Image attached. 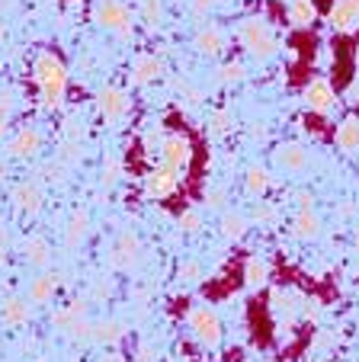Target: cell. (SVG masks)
Segmentation results:
<instances>
[{"instance_id": "24", "label": "cell", "mask_w": 359, "mask_h": 362, "mask_svg": "<svg viewBox=\"0 0 359 362\" xmlns=\"http://www.w3.org/2000/svg\"><path fill=\"white\" fill-rule=\"evenodd\" d=\"M289 16H292V23H295V26H308V23L314 20V7H312V0H292Z\"/></svg>"}, {"instance_id": "13", "label": "cell", "mask_w": 359, "mask_h": 362, "mask_svg": "<svg viewBox=\"0 0 359 362\" xmlns=\"http://www.w3.org/2000/svg\"><path fill=\"white\" fill-rule=\"evenodd\" d=\"M305 100H308V106H312L314 112H327L334 103H337V96H334V87L327 81H314V83H308Z\"/></svg>"}, {"instance_id": "18", "label": "cell", "mask_w": 359, "mask_h": 362, "mask_svg": "<svg viewBox=\"0 0 359 362\" xmlns=\"http://www.w3.org/2000/svg\"><path fill=\"white\" fill-rule=\"evenodd\" d=\"M81 317H87V301H71V305L55 308V311H52V324L58 330H68L71 324L81 321Z\"/></svg>"}, {"instance_id": "17", "label": "cell", "mask_w": 359, "mask_h": 362, "mask_svg": "<svg viewBox=\"0 0 359 362\" xmlns=\"http://www.w3.org/2000/svg\"><path fill=\"white\" fill-rule=\"evenodd\" d=\"M331 23L337 29H353L359 23V0H337L331 10Z\"/></svg>"}, {"instance_id": "11", "label": "cell", "mask_w": 359, "mask_h": 362, "mask_svg": "<svg viewBox=\"0 0 359 362\" xmlns=\"http://www.w3.org/2000/svg\"><path fill=\"white\" fill-rule=\"evenodd\" d=\"M125 110H129V100H125L122 90H103L100 93V112L103 119H109V122H115V119H122Z\"/></svg>"}, {"instance_id": "5", "label": "cell", "mask_w": 359, "mask_h": 362, "mask_svg": "<svg viewBox=\"0 0 359 362\" xmlns=\"http://www.w3.org/2000/svg\"><path fill=\"white\" fill-rule=\"evenodd\" d=\"M176 183H180V170H173V167H167L161 160V167H154V170L144 177V192H148L151 199H164L176 189Z\"/></svg>"}, {"instance_id": "14", "label": "cell", "mask_w": 359, "mask_h": 362, "mask_svg": "<svg viewBox=\"0 0 359 362\" xmlns=\"http://www.w3.org/2000/svg\"><path fill=\"white\" fill-rule=\"evenodd\" d=\"M39 144H42L39 132H35V129H20L13 135V141H10V154H13V158H20V160H26V158H33L35 151H39Z\"/></svg>"}, {"instance_id": "26", "label": "cell", "mask_w": 359, "mask_h": 362, "mask_svg": "<svg viewBox=\"0 0 359 362\" xmlns=\"http://www.w3.org/2000/svg\"><path fill=\"white\" fill-rule=\"evenodd\" d=\"M266 186H270V177H266V170H260V167H251V170H247V189H251L253 196H263Z\"/></svg>"}, {"instance_id": "36", "label": "cell", "mask_w": 359, "mask_h": 362, "mask_svg": "<svg viewBox=\"0 0 359 362\" xmlns=\"http://www.w3.org/2000/svg\"><path fill=\"white\" fill-rule=\"evenodd\" d=\"M228 129V116H224V112H218L215 116V132H224Z\"/></svg>"}, {"instance_id": "4", "label": "cell", "mask_w": 359, "mask_h": 362, "mask_svg": "<svg viewBox=\"0 0 359 362\" xmlns=\"http://www.w3.org/2000/svg\"><path fill=\"white\" fill-rule=\"evenodd\" d=\"M142 257V240H138L135 231H119L115 234V244H113V253H109V263L113 269H132Z\"/></svg>"}, {"instance_id": "27", "label": "cell", "mask_w": 359, "mask_h": 362, "mask_svg": "<svg viewBox=\"0 0 359 362\" xmlns=\"http://www.w3.org/2000/svg\"><path fill=\"white\" fill-rule=\"evenodd\" d=\"M90 327H93V321H87V317H81V321H74L64 334L71 337V340H77V343H87L90 340Z\"/></svg>"}, {"instance_id": "32", "label": "cell", "mask_w": 359, "mask_h": 362, "mask_svg": "<svg viewBox=\"0 0 359 362\" xmlns=\"http://www.w3.org/2000/svg\"><path fill=\"white\" fill-rule=\"evenodd\" d=\"M244 77V68L241 64H228V68H222V81H241Z\"/></svg>"}, {"instance_id": "33", "label": "cell", "mask_w": 359, "mask_h": 362, "mask_svg": "<svg viewBox=\"0 0 359 362\" xmlns=\"http://www.w3.org/2000/svg\"><path fill=\"white\" fill-rule=\"evenodd\" d=\"M205 202H209L212 209H222V205H224V189H209V196H205Z\"/></svg>"}, {"instance_id": "8", "label": "cell", "mask_w": 359, "mask_h": 362, "mask_svg": "<svg viewBox=\"0 0 359 362\" xmlns=\"http://www.w3.org/2000/svg\"><path fill=\"white\" fill-rule=\"evenodd\" d=\"M58 292V273H39L35 279H29V288H26V298L33 305H48Z\"/></svg>"}, {"instance_id": "20", "label": "cell", "mask_w": 359, "mask_h": 362, "mask_svg": "<svg viewBox=\"0 0 359 362\" xmlns=\"http://www.w3.org/2000/svg\"><path fill=\"white\" fill-rule=\"evenodd\" d=\"M266 279H270V267H266V260H260V257H251V260L244 263V282H247V288H263Z\"/></svg>"}, {"instance_id": "16", "label": "cell", "mask_w": 359, "mask_h": 362, "mask_svg": "<svg viewBox=\"0 0 359 362\" xmlns=\"http://www.w3.org/2000/svg\"><path fill=\"white\" fill-rule=\"evenodd\" d=\"M292 231H295V238H302V240H312V238H318V231H321V221H318V215H314V209H312V205H302V209H298L295 221H292Z\"/></svg>"}, {"instance_id": "7", "label": "cell", "mask_w": 359, "mask_h": 362, "mask_svg": "<svg viewBox=\"0 0 359 362\" xmlns=\"http://www.w3.org/2000/svg\"><path fill=\"white\" fill-rule=\"evenodd\" d=\"M29 317H33V301L29 298H7L0 305V321L7 324V327H26Z\"/></svg>"}, {"instance_id": "35", "label": "cell", "mask_w": 359, "mask_h": 362, "mask_svg": "<svg viewBox=\"0 0 359 362\" xmlns=\"http://www.w3.org/2000/svg\"><path fill=\"white\" fill-rule=\"evenodd\" d=\"M135 362H154V353H151L148 346H142L138 349V356H135Z\"/></svg>"}, {"instance_id": "39", "label": "cell", "mask_w": 359, "mask_h": 362, "mask_svg": "<svg viewBox=\"0 0 359 362\" xmlns=\"http://www.w3.org/2000/svg\"><path fill=\"white\" fill-rule=\"evenodd\" d=\"M4 253H7V250H4V247H0V267H4Z\"/></svg>"}, {"instance_id": "12", "label": "cell", "mask_w": 359, "mask_h": 362, "mask_svg": "<svg viewBox=\"0 0 359 362\" xmlns=\"http://www.w3.org/2000/svg\"><path fill=\"white\" fill-rule=\"evenodd\" d=\"M87 234H90V212H87V209H77V212L71 215V221H68V231H64V244H68L71 250H77V247L87 240Z\"/></svg>"}, {"instance_id": "6", "label": "cell", "mask_w": 359, "mask_h": 362, "mask_svg": "<svg viewBox=\"0 0 359 362\" xmlns=\"http://www.w3.org/2000/svg\"><path fill=\"white\" fill-rule=\"evenodd\" d=\"M193 158V144L186 135H170L167 141L161 144V160L167 167H173V170H183L186 164H190Z\"/></svg>"}, {"instance_id": "30", "label": "cell", "mask_w": 359, "mask_h": 362, "mask_svg": "<svg viewBox=\"0 0 359 362\" xmlns=\"http://www.w3.org/2000/svg\"><path fill=\"white\" fill-rule=\"evenodd\" d=\"M90 298L93 301H106L113 298V279H96L93 288H90Z\"/></svg>"}, {"instance_id": "37", "label": "cell", "mask_w": 359, "mask_h": 362, "mask_svg": "<svg viewBox=\"0 0 359 362\" xmlns=\"http://www.w3.org/2000/svg\"><path fill=\"white\" fill-rule=\"evenodd\" d=\"M0 247H4V250L10 247V234H7V228H0Z\"/></svg>"}, {"instance_id": "25", "label": "cell", "mask_w": 359, "mask_h": 362, "mask_svg": "<svg viewBox=\"0 0 359 362\" xmlns=\"http://www.w3.org/2000/svg\"><path fill=\"white\" fill-rule=\"evenodd\" d=\"M157 74H161V64H157L154 58H142V62L135 64V83H148V81H154Z\"/></svg>"}, {"instance_id": "38", "label": "cell", "mask_w": 359, "mask_h": 362, "mask_svg": "<svg viewBox=\"0 0 359 362\" xmlns=\"http://www.w3.org/2000/svg\"><path fill=\"white\" fill-rule=\"evenodd\" d=\"M103 362H119V356H106V359H103Z\"/></svg>"}, {"instance_id": "28", "label": "cell", "mask_w": 359, "mask_h": 362, "mask_svg": "<svg viewBox=\"0 0 359 362\" xmlns=\"http://www.w3.org/2000/svg\"><path fill=\"white\" fill-rule=\"evenodd\" d=\"M199 228H203V215H199L196 209H186V212L180 215V231H186V234H196Z\"/></svg>"}, {"instance_id": "31", "label": "cell", "mask_w": 359, "mask_h": 362, "mask_svg": "<svg viewBox=\"0 0 359 362\" xmlns=\"http://www.w3.org/2000/svg\"><path fill=\"white\" fill-rule=\"evenodd\" d=\"M115 180H119V160H106V167H103V183L113 186Z\"/></svg>"}, {"instance_id": "9", "label": "cell", "mask_w": 359, "mask_h": 362, "mask_svg": "<svg viewBox=\"0 0 359 362\" xmlns=\"http://www.w3.org/2000/svg\"><path fill=\"white\" fill-rule=\"evenodd\" d=\"M23 257H26L29 267L45 269L48 263H52V244H48L42 234H33V238L23 240Z\"/></svg>"}, {"instance_id": "41", "label": "cell", "mask_w": 359, "mask_h": 362, "mask_svg": "<svg viewBox=\"0 0 359 362\" xmlns=\"http://www.w3.org/2000/svg\"><path fill=\"white\" fill-rule=\"evenodd\" d=\"M356 68H359V52H356Z\"/></svg>"}, {"instance_id": "21", "label": "cell", "mask_w": 359, "mask_h": 362, "mask_svg": "<svg viewBox=\"0 0 359 362\" xmlns=\"http://www.w3.org/2000/svg\"><path fill=\"white\" fill-rule=\"evenodd\" d=\"M334 138H337V144L343 151H359V119H346Z\"/></svg>"}, {"instance_id": "23", "label": "cell", "mask_w": 359, "mask_h": 362, "mask_svg": "<svg viewBox=\"0 0 359 362\" xmlns=\"http://www.w3.org/2000/svg\"><path fill=\"white\" fill-rule=\"evenodd\" d=\"M222 234L228 240H241L247 234V218H244V215H237V212L224 215V218H222Z\"/></svg>"}, {"instance_id": "15", "label": "cell", "mask_w": 359, "mask_h": 362, "mask_svg": "<svg viewBox=\"0 0 359 362\" xmlns=\"http://www.w3.org/2000/svg\"><path fill=\"white\" fill-rule=\"evenodd\" d=\"M125 334V327L119 321H113V317H103V321H93V327H90V340L100 343V346H109V343H119Z\"/></svg>"}, {"instance_id": "1", "label": "cell", "mask_w": 359, "mask_h": 362, "mask_svg": "<svg viewBox=\"0 0 359 362\" xmlns=\"http://www.w3.org/2000/svg\"><path fill=\"white\" fill-rule=\"evenodd\" d=\"M35 81L42 87V96H45V106H58L62 103V93H64V68L62 62L55 55H39L35 62Z\"/></svg>"}, {"instance_id": "42", "label": "cell", "mask_w": 359, "mask_h": 362, "mask_svg": "<svg viewBox=\"0 0 359 362\" xmlns=\"http://www.w3.org/2000/svg\"><path fill=\"white\" fill-rule=\"evenodd\" d=\"M356 250H359V234H356Z\"/></svg>"}, {"instance_id": "3", "label": "cell", "mask_w": 359, "mask_h": 362, "mask_svg": "<svg viewBox=\"0 0 359 362\" xmlns=\"http://www.w3.org/2000/svg\"><path fill=\"white\" fill-rule=\"evenodd\" d=\"M190 330L205 346H215V343L222 340V321H218V315L209 305H196L190 311Z\"/></svg>"}, {"instance_id": "22", "label": "cell", "mask_w": 359, "mask_h": 362, "mask_svg": "<svg viewBox=\"0 0 359 362\" xmlns=\"http://www.w3.org/2000/svg\"><path fill=\"white\" fill-rule=\"evenodd\" d=\"M196 45H199V52H205V55H218V52L224 48V35L218 33L215 26H209L205 33H199Z\"/></svg>"}, {"instance_id": "34", "label": "cell", "mask_w": 359, "mask_h": 362, "mask_svg": "<svg viewBox=\"0 0 359 362\" xmlns=\"http://www.w3.org/2000/svg\"><path fill=\"white\" fill-rule=\"evenodd\" d=\"M7 112H10V103L4 100V103H0V132L7 129Z\"/></svg>"}, {"instance_id": "29", "label": "cell", "mask_w": 359, "mask_h": 362, "mask_svg": "<svg viewBox=\"0 0 359 362\" xmlns=\"http://www.w3.org/2000/svg\"><path fill=\"white\" fill-rule=\"evenodd\" d=\"M180 279H183L186 286H196V282L203 279V267H199L196 260H186V263H180Z\"/></svg>"}, {"instance_id": "2", "label": "cell", "mask_w": 359, "mask_h": 362, "mask_svg": "<svg viewBox=\"0 0 359 362\" xmlns=\"http://www.w3.org/2000/svg\"><path fill=\"white\" fill-rule=\"evenodd\" d=\"M237 35H241V42H244V48L251 52V55L266 58V55L276 52V39H273V33L260 20H244L241 29H237Z\"/></svg>"}, {"instance_id": "19", "label": "cell", "mask_w": 359, "mask_h": 362, "mask_svg": "<svg viewBox=\"0 0 359 362\" xmlns=\"http://www.w3.org/2000/svg\"><path fill=\"white\" fill-rule=\"evenodd\" d=\"M276 164L283 167V170H302V167L308 164V154H305V148H298V144H285V148H279Z\"/></svg>"}, {"instance_id": "40", "label": "cell", "mask_w": 359, "mask_h": 362, "mask_svg": "<svg viewBox=\"0 0 359 362\" xmlns=\"http://www.w3.org/2000/svg\"><path fill=\"white\" fill-rule=\"evenodd\" d=\"M4 173H7V170H4V167H0V180H4Z\"/></svg>"}, {"instance_id": "10", "label": "cell", "mask_w": 359, "mask_h": 362, "mask_svg": "<svg viewBox=\"0 0 359 362\" xmlns=\"http://www.w3.org/2000/svg\"><path fill=\"white\" fill-rule=\"evenodd\" d=\"M13 205H16V212L23 215H35L42 209V189L35 183H23L13 189Z\"/></svg>"}]
</instances>
